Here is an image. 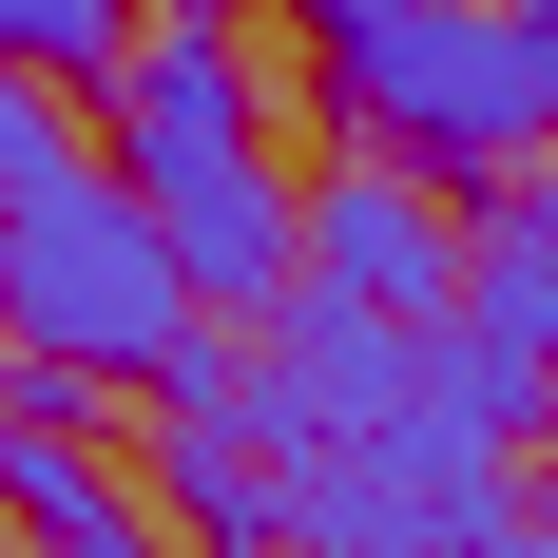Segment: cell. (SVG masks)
<instances>
[{
	"label": "cell",
	"mask_w": 558,
	"mask_h": 558,
	"mask_svg": "<svg viewBox=\"0 0 558 558\" xmlns=\"http://www.w3.org/2000/svg\"><path fill=\"white\" fill-rule=\"evenodd\" d=\"M97 155L116 193L155 213L173 289L213 308V328H251V308H289V270H308V193L270 173V135H251V58L213 39V20H135V58L97 77Z\"/></svg>",
	"instance_id": "obj_1"
},
{
	"label": "cell",
	"mask_w": 558,
	"mask_h": 558,
	"mask_svg": "<svg viewBox=\"0 0 558 558\" xmlns=\"http://www.w3.org/2000/svg\"><path fill=\"white\" fill-rule=\"evenodd\" d=\"M289 39L328 77L347 155H404V173H520V155H558V39L520 0H289Z\"/></svg>",
	"instance_id": "obj_2"
},
{
	"label": "cell",
	"mask_w": 558,
	"mask_h": 558,
	"mask_svg": "<svg viewBox=\"0 0 558 558\" xmlns=\"http://www.w3.org/2000/svg\"><path fill=\"white\" fill-rule=\"evenodd\" d=\"M270 482H289V558H520V444H501V404L444 366V328H424V386L366 444L270 462Z\"/></svg>",
	"instance_id": "obj_3"
},
{
	"label": "cell",
	"mask_w": 558,
	"mask_h": 558,
	"mask_svg": "<svg viewBox=\"0 0 558 558\" xmlns=\"http://www.w3.org/2000/svg\"><path fill=\"white\" fill-rule=\"evenodd\" d=\"M193 328H213V308L173 289L155 213L116 193V155L0 193V347H20V366H58V386H155Z\"/></svg>",
	"instance_id": "obj_4"
},
{
	"label": "cell",
	"mask_w": 558,
	"mask_h": 558,
	"mask_svg": "<svg viewBox=\"0 0 558 558\" xmlns=\"http://www.w3.org/2000/svg\"><path fill=\"white\" fill-rule=\"evenodd\" d=\"M444 366L501 404V444L558 424V155H520L462 213V289H444Z\"/></svg>",
	"instance_id": "obj_5"
},
{
	"label": "cell",
	"mask_w": 558,
	"mask_h": 558,
	"mask_svg": "<svg viewBox=\"0 0 558 558\" xmlns=\"http://www.w3.org/2000/svg\"><path fill=\"white\" fill-rule=\"evenodd\" d=\"M308 289L386 308V328H444V289H462V213H444L404 155H347L328 193H308Z\"/></svg>",
	"instance_id": "obj_6"
},
{
	"label": "cell",
	"mask_w": 558,
	"mask_h": 558,
	"mask_svg": "<svg viewBox=\"0 0 558 558\" xmlns=\"http://www.w3.org/2000/svg\"><path fill=\"white\" fill-rule=\"evenodd\" d=\"M0 520H20L39 558H77V539H135V501H116V462L77 444V424H58V444H20V482H0Z\"/></svg>",
	"instance_id": "obj_7"
},
{
	"label": "cell",
	"mask_w": 558,
	"mask_h": 558,
	"mask_svg": "<svg viewBox=\"0 0 558 558\" xmlns=\"http://www.w3.org/2000/svg\"><path fill=\"white\" fill-rule=\"evenodd\" d=\"M0 58H39V77H116V58H135V0H0Z\"/></svg>",
	"instance_id": "obj_8"
},
{
	"label": "cell",
	"mask_w": 558,
	"mask_h": 558,
	"mask_svg": "<svg viewBox=\"0 0 558 558\" xmlns=\"http://www.w3.org/2000/svg\"><path fill=\"white\" fill-rule=\"evenodd\" d=\"M39 173H77V116H58L39 58H0V193H39Z\"/></svg>",
	"instance_id": "obj_9"
},
{
	"label": "cell",
	"mask_w": 558,
	"mask_h": 558,
	"mask_svg": "<svg viewBox=\"0 0 558 558\" xmlns=\"http://www.w3.org/2000/svg\"><path fill=\"white\" fill-rule=\"evenodd\" d=\"M58 424H77V386H58V366H20V347H0V482H20V444H58Z\"/></svg>",
	"instance_id": "obj_10"
},
{
	"label": "cell",
	"mask_w": 558,
	"mask_h": 558,
	"mask_svg": "<svg viewBox=\"0 0 558 558\" xmlns=\"http://www.w3.org/2000/svg\"><path fill=\"white\" fill-rule=\"evenodd\" d=\"M520 558H558V424H539V482H520Z\"/></svg>",
	"instance_id": "obj_11"
},
{
	"label": "cell",
	"mask_w": 558,
	"mask_h": 558,
	"mask_svg": "<svg viewBox=\"0 0 558 558\" xmlns=\"http://www.w3.org/2000/svg\"><path fill=\"white\" fill-rule=\"evenodd\" d=\"M135 20H213V39H231V20H251V0H135Z\"/></svg>",
	"instance_id": "obj_12"
},
{
	"label": "cell",
	"mask_w": 558,
	"mask_h": 558,
	"mask_svg": "<svg viewBox=\"0 0 558 558\" xmlns=\"http://www.w3.org/2000/svg\"><path fill=\"white\" fill-rule=\"evenodd\" d=\"M77 558H155V539H77Z\"/></svg>",
	"instance_id": "obj_13"
},
{
	"label": "cell",
	"mask_w": 558,
	"mask_h": 558,
	"mask_svg": "<svg viewBox=\"0 0 558 558\" xmlns=\"http://www.w3.org/2000/svg\"><path fill=\"white\" fill-rule=\"evenodd\" d=\"M520 20H539V39H558V0H520Z\"/></svg>",
	"instance_id": "obj_14"
},
{
	"label": "cell",
	"mask_w": 558,
	"mask_h": 558,
	"mask_svg": "<svg viewBox=\"0 0 558 558\" xmlns=\"http://www.w3.org/2000/svg\"><path fill=\"white\" fill-rule=\"evenodd\" d=\"M0 558H20V520H0Z\"/></svg>",
	"instance_id": "obj_15"
}]
</instances>
